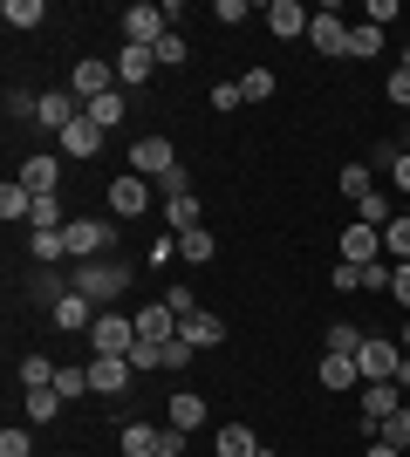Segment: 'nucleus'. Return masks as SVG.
<instances>
[{
	"label": "nucleus",
	"instance_id": "10",
	"mask_svg": "<svg viewBox=\"0 0 410 457\" xmlns=\"http://www.w3.org/2000/svg\"><path fill=\"white\" fill-rule=\"evenodd\" d=\"M130 355H96V362H89V389H96V396H123V389H130Z\"/></svg>",
	"mask_w": 410,
	"mask_h": 457
},
{
	"label": "nucleus",
	"instance_id": "25",
	"mask_svg": "<svg viewBox=\"0 0 410 457\" xmlns=\"http://www.w3.org/2000/svg\"><path fill=\"white\" fill-rule=\"evenodd\" d=\"M383 260H390V267H410V219H390V226H383Z\"/></svg>",
	"mask_w": 410,
	"mask_h": 457
},
{
	"label": "nucleus",
	"instance_id": "7",
	"mask_svg": "<svg viewBox=\"0 0 410 457\" xmlns=\"http://www.w3.org/2000/svg\"><path fill=\"white\" fill-rule=\"evenodd\" d=\"M110 212H117V219H144V212H151V178L117 171L110 178Z\"/></svg>",
	"mask_w": 410,
	"mask_h": 457
},
{
	"label": "nucleus",
	"instance_id": "44",
	"mask_svg": "<svg viewBox=\"0 0 410 457\" xmlns=\"http://www.w3.org/2000/svg\"><path fill=\"white\" fill-rule=\"evenodd\" d=\"M390 280H397V267H390V260H376V267H363V287H370V294H390Z\"/></svg>",
	"mask_w": 410,
	"mask_h": 457
},
{
	"label": "nucleus",
	"instance_id": "33",
	"mask_svg": "<svg viewBox=\"0 0 410 457\" xmlns=\"http://www.w3.org/2000/svg\"><path fill=\"white\" fill-rule=\"evenodd\" d=\"M21 389H55V362H48V355H28V362H21Z\"/></svg>",
	"mask_w": 410,
	"mask_h": 457
},
{
	"label": "nucleus",
	"instance_id": "15",
	"mask_svg": "<svg viewBox=\"0 0 410 457\" xmlns=\"http://www.w3.org/2000/svg\"><path fill=\"white\" fill-rule=\"evenodd\" d=\"M178 342H185V348H213V342H226V321L198 307V314H185V321H178Z\"/></svg>",
	"mask_w": 410,
	"mask_h": 457
},
{
	"label": "nucleus",
	"instance_id": "26",
	"mask_svg": "<svg viewBox=\"0 0 410 457\" xmlns=\"http://www.w3.org/2000/svg\"><path fill=\"white\" fill-rule=\"evenodd\" d=\"M213 253H219V239H213L205 226H198V232H178V260H192V267H205Z\"/></svg>",
	"mask_w": 410,
	"mask_h": 457
},
{
	"label": "nucleus",
	"instance_id": "60",
	"mask_svg": "<svg viewBox=\"0 0 410 457\" xmlns=\"http://www.w3.org/2000/svg\"><path fill=\"white\" fill-rule=\"evenodd\" d=\"M404 219H410V198H404Z\"/></svg>",
	"mask_w": 410,
	"mask_h": 457
},
{
	"label": "nucleus",
	"instance_id": "40",
	"mask_svg": "<svg viewBox=\"0 0 410 457\" xmlns=\"http://www.w3.org/2000/svg\"><path fill=\"white\" fill-rule=\"evenodd\" d=\"M62 253H69V232H35V260L41 267H55Z\"/></svg>",
	"mask_w": 410,
	"mask_h": 457
},
{
	"label": "nucleus",
	"instance_id": "12",
	"mask_svg": "<svg viewBox=\"0 0 410 457\" xmlns=\"http://www.w3.org/2000/svg\"><path fill=\"white\" fill-rule=\"evenodd\" d=\"M137 342H178V314L164 307V294L151 307H137Z\"/></svg>",
	"mask_w": 410,
	"mask_h": 457
},
{
	"label": "nucleus",
	"instance_id": "19",
	"mask_svg": "<svg viewBox=\"0 0 410 457\" xmlns=\"http://www.w3.org/2000/svg\"><path fill=\"white\" fill-rule=\"evenodd\" d=\"M21 185L35 191V198H55V185H62V164H55V157H28V164H21Z\"/></svg>",
	"mask_w": 410,
	"mask_h": 457
},
{
	"label": "nucleus",
	"instance_id": "53",
	"mask_svg": "<svg viewBox=\"0 0 410 457\" xmlns=\"http://www.w3.org/2000/svg\"><path fill=\"white\" fill-rule=\"evenodd\" d=\"M390 301H397V307H410V267H397V280H390Z\"/></svg>",
	"mask_w": 410,
	"mask_h": 457
},
{
	"label": "nucleus",
	"instance_id": "34",
	"mask_svg": "<svg viewBox=\"0 0 410 457\" xmlns=\"http://www.w3.org/2000/svg\"><path fill=\"white\" fill-rule=\"evenodd\" d=\"M55 417H62L55 389H28V423H55Z\"/></svg>",
	"mask_w": 410,
	"mask_h": 457
},
{
	"label": "nucleus",
	"instance_id": "57",
	"mask_svg": "<svg viewBox=\"0 0 410 457\" xmlns=\"http://www.w3.org/2000/svg\"><path fill=\"white\" fill-rule=\"evenodd\" d=\"M404 355H410V328H404Z\"/></svg>",
	"mask_w": 410,
	"mask_h": 457
},
{
	"label": "nucleus",
	"instance_id": "47",
	"mask_svg": "<svg viewBox=\"0 0 410 457\" xmlns=\"http://www.w3.org/2000/svg\"><path fill=\"white\" fill-rule=\"evenodd\" d=\"M239 103H247V96H239V82H219V89H213V110H239Z\"/></svg>",
	"mask_w": 410,
	"mask_h": 457
},
{
	"label": "nucleus",
	"instance_id": "6",
	"mask_svg": "<svg viewBox=\"0 0 410 457\" xmlns=\"http://www.w3.org/2000/svg\"><path fill=\"white\" fill-rule=\"evenodd\" d=\"M130 171L137 178H172L178 171V151H172V137H137V151H130Z\"/></svg>",
	"mask_w": 410,
	"mask_h": 457
},
{
	"label": "nucleus",
	"instance_id": "16",
	"mask_svg": "<svg viewBox=\"0 0 410 457\" xmlns=\"http://www.w3.org/2000/svg\"><path fill=\"white\" fill-rule=\"evenodd\" d=\"M55 328H69V335H89V328H96V314H89V294H76V287H69V294L55 301Z\"/></svg>",
	"mask_w": 410,
	"mask_h": 457
},
{
	"label": "nucleus",
	"instance_id": "36",
	"mask_svg": "<svg viewBox=\"0 0 410 457\" xmlns=\"http://www.w3.org/2000/svg\"><path fill=\"white\" fill-rule=\"evenodd\" d=\"M151 55H157V69H185V55H192V48H185V35H178V28H172V35L157 41Z\"/></svg>",
	"mask_w": 410,
	"mask_h": 457
},
{
	"label": "nucleus",
	"instance_id": "4",
	"mask_svg": "<svg viewBox=\"0 0 410 457\" xmlns=\"http://www.w3.org/2000/svg\"><path fill=\"white\" fill-rule=\"evenodd\" d=\"M356 369H363V382H397V369H404V342L363 335V348H356Z\"/></svg>",
	"mask_w": 410,
	"mask_h": 457
},
{
	"label": "nucleus",
	"instance_id": "24",
	"mask_svg": "<svg viewBox=\"0 0 410 457\" xmlns=\"http://www.w3.org/2000/svg\"><path fill=\"white\" fill-rule=\"evenodd\" d=\"M144 76H157V55L151 48H123L117 55V82H144Z\"/></svg>",
	"mask_w": 410,
	"mask_h": 457
},
{
	"label": "nucleus",
	"instance_id": "42",
	"mask_svg": "<svg viewBox=\"0 0 410 457\" xmlns=\"http://www.w3.org/2000/svg\"><path fill=\"white\" fill-rule=\"evenodd\" d=\"M0 457H35V437H28V430H14V423H7V430H0Z\"/></svg>",
	"mask_w": 410,
	"mask_h": 457
},
{
	"label": "nucleus",
	"instance_id": "5",
	"mask_svg": "<svg viewBox=\"0 0 410 457\" xmlns=\"http://www.w3.org/2000/svg\"><path fill=\"white\" fill-rule=\"evenodd\" d=\"M89 348H96V355H130L137 348V314H96Z\"/></svg>",
	"mask_w": 410,
	"mask_h": 457
},
{
	"label": "nucleus",
	"instance_id": "59",
	"mask_svg": "<svg viewBox=\"0 0 410 457\" xmlns=\"http://www.w3.org/2000/svg\"><path fill=\"white\" fill-rule=\"evenodd\" d=\"M404 69H410V48H404Z\"/></svg>",
	"mask_w": 410,
	"mask_h": 457
},
{
	"label": "nucleus",
	"instance_id": "54",
	"mask_svg": "<svg viewBox=\"0 0 410 457\" xmlns=\"http://www.w3.org/2000/svg\"><path fill=\"white\" fill-rule=\"evenodd\" d=\"M390 171H397V191L410 198V157H404V151H397V164H390Z\"/></svg>",
	"mask_w": 410,
	"mask_h": 457
},
{
	"label": "nucleus",
	"instance_id": "29",
	"mask_svg": "<svg viewBox=\"0 0 410 457\" xmlns=\"http://www.w3.org/2000/svg\"><path fill=\"white\" fill-rule=\"evenodd\" d=\"M157 437L164 430H151V423H123V457H157Z\"/></svg>",
	"mask_w": 410,
	"mask_h": 457
},
{
	"label": "nucleus",
	"instance_id": "55",
	"mask_svg": "<svg viewBox=\"0 0 410 457\" xmlns=\"http://www.w3.org/2000/svg\"><path fill=\"white\" fill-rule=\"evenodd\" d=\"M363 457H404V451H390V444L376 437V444H370V451H363Z\"/></svg>",
	"mask_w": 410,
	"mask_h": 457
},
{
	"label": "nucleus",
	"instance_id": "22",
	"mask_svg": "<svg viewBox=\"0 0 410 457\" xmlns=\"http://www.w3.org/2000/svg\"><path fill=\"white\" fill-rule=\"evenodd\" d=\"M164 410H172V430H198L205 423V396H192V389H178Z\"/></svg>",
	"mask_w": 410,
	"mask_h": 457
},
{
	"label": "nucleus",
	"instance_id": "17",
	"mask_svg": "<svg viewBox=\"0 0 410 457\" xmlns=\"http://www.w3.org/2000/svg\"><path fill=\"white\" fill-rule=\"evenodd\" d=\"M314 376H322V389L349 396L356 382H363V369H356V355H322V369H314Z\"/></svg>",
	"mask_w": 410,
	"mask_h": 457
},
{
	"label": "nucleus",
	"instance_id": "27",
	"mask_svg": "<svg viewBox=\"0 0 410 457\" xmlns=\"http://www.w3.org/2000/svg\"><path fill=\"white\" fill-rule=\"evenodd\" d=\"M28 212H35V191L21 185V178H14V185H0V219H7V226H14V219H28Z\"/></svg>",
	"mask_w": 410,
	"mask_h": 457
},
{
	"label": "nucleus",
	"instance_id": "11",
	"mask_svg": "<svg viewBox=\"0 0 410 457\" xmlns=\"http://www.w3.org/2000/svg\"><path fill=\"white\" fill-rule=\"evenodd\" d=\"M404 410V389L397 382H363V423H370V437H376V423L397 417Z\"/></svg>",
	"mask_w": 410,
	"mask_h": 457
},
{
	"label": "nucleus",
	"instance_id": "31",
	"mask_svg": "<svg viewBox=\"0 0 410 457\" xmlns=\"http://www.w3.org/2000/svg\"><path fill=\"white\" fill-rule=\"evenodd\" d=\"M0 21H7V28H41V21H48V7H41V0H7V7H0Z\"/></svg>",
	"mask_w": 410,
	"mask_h": 457
},
{
	"label": "nucleus",
	"instance_id": "2",
	"mask_svg": "<svg viewBox=\"0 0 410 457\" xmlns=\"http://www.w3.org/2000/svg\"><path fill=\"white\" fill-rule=\"evenodd\" d=\"M76 294H89V301H117L123 287H130V267H123V260H82V273L76 280Z\"/></svg>",
	"mask_w": 410,
	"mask_h": 457
},
{
	"label": "nucleus",
	"instance_id": "45",
	"mask_svg": "<svg viewBox=\"0 0 410 457\" xmlns=\"http://www.w3.org/2000/svg\"><path fill=\"white\" fill-rule=\"evenodd\" d=\"M130 369H164V342H137L130 348Z\"/></svg>",
	"mask_w": 410,
	"mask_h": 457
},
{
	"label": "nucleus",
	"instance_id": "28",
	"mask_svg": "<svg viewBox=\"0 0 410 457\" xmlns=\"http://www.w3.org/2000/svg\"><path fill=\"white\" fill-rule=\"evenodd\" d=\"M82 116H89V123H96V130H117V123H123V89L96 96V103H89V110H82Z\"/></svg>",
	"mask_w": 410,
	"mask_h": 457
},
{
	"label": "nucleus",
	"instance_id": "1",
	"mask_svg": "<svg viewBox=\"0 0 410 457\" xmlns=\"http://www.w3.org/2000/svg\"><path fill=\"white\" fill-rule=\"evenodd\" d=\"M164 35H172L164 0H137V7H123V48H157Z\"/></svg>",
	"mask_w": 410,
	"mask_h": 457
},
{
	"label": "nucleus",
	"instance_id": "30",
	"mask_svg": "<svg viewBox=\"0 0 410 457\" xmlns=\"http://www.w3.org/2000/svg\"><path fill=\"white\" fill-rule=\"evenodd\" d=\"M356 219L383 232V226H390V219H397V205H390V198H383V191H370V198H356Z\"/></svg>",
	"mask_w": 410,
	"mask_h": 457
},
{
	"label": "nucleus",
	"instance_id": "50",
	"mask_svg": "<svg viewBox=\"0 0 410 457\" xmlns=\"http://www.w3.org/2000/svg\"><path fill=\"white\" fill-rule=\"evenodd\" d=\"M335 287L349 294V287H363V267H349V260H335Z\"/></svg>",
	"mask_w": 410,
	"mask_h": 457
},
{
	"label": "nucleus",
	"instance_id": "14",
	"mask_svg": "<svg viewBox=\"0 0 410 457\" xmlns=\"http://www.w3.org/2000/svg\"><path fill=\"white\" fill-rule=\"evenodd\" d=\"M308 7H301V0H267V28H273V35H280V41H294V35H308Z\"/></svg>",
	"mask_w": 410,
	"mask_h": 457
},
{
	"label": "nucleus",
	"instance_id": "52",
	"mask_svg": "<svg viewBox=\"0 0 410 457\" xmlns=\"http://www.w3.org/2000/svg\"><path fill=\"white\" fill-rule=\"evenodd\" d=\"M157 457H185V430H164V437H157Z\"/></svg>",
	"mask_w": 410,
	"mask_h": 457
},
{
	"label": "nucleus",
	"instance_id": "38",
	"mask_svg": "<svg viewBox=\"0 0 410 457\" xmlns=\"http://www.w3.org/2000/svg\"><path fill=\"white\" fill-rule=\"evenodd\" d=\"M28 226H35V232H62V198H35Z\"/></svg>",
	"mask_w": 410,
	"mask_h": 457
},
{
	"label": "nucleus",
	"instance_id": "56",
	"mask_svg": "<svg viewBox=\"0 0 410 457\" xmlns=\"http://www.w3.org/2000/svg\"><path fill=\"white\" fill-rule=\"evenodd\" d=\"M397 389H404V396H410V355H404V369H397Z\"/></svg>",
	"mask_w": 410,
	"mask_h": 457
},
{
	"label": "nucleus",
	"instance_id": "8",
	"mask_svg": "<svg viewBox=\"0 0 410 457\" xmlns=\"http://www.w3.org/2000/svg\"><path fill=\"white\" fill-rule=\"evenodd\" d=\"M342 260H349V267H376V260H383V232L363 226V219L342 226Z\"/></svg>",
	"mask_w": 410,
	"mask_h": 457
},
{
	"label": "nucleus",
	"instance_id": "41",
	"mask_svg": "<svg viewBox=\"0 0 410 457\" xmlns=\"http://www.w3.org/2000/svg\"><path fill=\"white\" fill-rule=\"evenodd\" d=\"M356 348H363V328L335 321V328H329V355H356Z\"/></svg>",
	"mask_w": 410,
	"mask_h": 457
},
{
	"label": "nucleus",
	"instance_id": "37",
	"mask_svg": "<svg viewBox=\"0 0 410 457\" xmlns=\"http://www.w3.org/2000/svg\"><path fill=\"white\" fill-rule=\"evenodd\" d=\"M82 389H89V369H69V362H62V369H55V396H62V403H76Z\"/></svg>",
	"mask_w": 410,
	"mask_h": 457
},
{
	"label": "nucleus",
	"instance_id": "43",
	"mask_svg": "<svg viewBox=\"0 0 410 457\" xmlns=\"http://www.w3.org/2000/svg\"><path fill=\"white\" fill-rule=\"evenodd\" d=\"M342 191H349V198H370V164H342Z\"/></svg>",
	"mask_w": 410,
	"mask_h": 457
},
{
	"label": "nucleus",
	"instance_id": "13",
	"mask_svg": "<svg viewBox=\"0 0 410 457\" xmlns=\"http://www.w3.org/2000/svg\"><path fill=\"white\" fill-rule=\"evenodd\" d=\"M308 41L322 48V55H349V28H342V14H335V7H322V14L308 21Z\"/></svg>",
	"mask_w": 410,
	"mask_h": 457
},
{
	"label": "nucleus",
	"instance_id": "48",
	"mask_svg": "<svg viewBox=\"0 0 410 457\" xmlns=\"http://www.w3.org/2000/svg\"><path fill=\"white\" fill-rule=\"evenodd\" d=\"M390 103H397V110H410V69H397V76H390Z\"/></svg>",
	"mask_w": 410,
	"mask_h": 457
},
{
	"label": "nucleus",
	"instance_id": "18",
	"mask_svg": "<svg viewBox=\"0 0 410 457\" xmlns=\"http://www.w3.org/2000/svg\"><path fill=\"white\" fill-rule=\"evenodd\" d=\"M76 116H82V110H76V96L48 89V96H41V116H35V123H41V130H55V137H62L69 123H76Z\"/></svg>",
	"mask_w": 410,
	"mask_h": 457
},
{
	"label": "nucleus",
	"instance_id": "46",
	"mask_svg": "<svg viewBox=\"0 0 410 457\" xmlns=\"http://www.w3.org/2000/svg\"><path fill=\"white\" fill-rule=\"evenodd\" d=\"M164 307L185 321V314H198V294H192V287H172V294H164Z\"/></svg>",
	"mask_w": 410,
	"mask_h": 457
},
{
	"label": "nucleus",
	"instance_id": "51",
	"mask_svg": "<svg viewBox=\"0 0 410 457\" xmlns=\"http://www.w3.org/2000/svg\"><path fill=\"white\" fill-rule=\"evenodd\" d=\"M192 355H198V348H185V342H164V369H185Z\"/></svg>",
	"mask_w": 410,
	"mask_h": 457
},
{
	"label": "nucleus",
	"instance_id": "20",
	"mask_svg": "<svg viewBox=\"0 0 410 457\" xmlns=\"http://www.w3.org/2000/svg\"><path fill=\"white\" fill-rule=\"evenodd\" d=\"M62 151H69V157H96L103 151V130L89 123V116H76V123L62 130Z\"/></svg>",
	"mask_w": 410,
	"mask_h": 457
},
{
	"label": "nucleus",
	"instance_id": "39",
	"mask_svg": "<svg viewBox=\"0 0 410 457\" xmlns=\"http://www.w3.org/2000/svg\"><path fill=\"white\" fill-rule=\"evenodd\" d=\"M239 96H247V103H267L273 96V69H247V76H239Z\"/></svg>",
	"mask_w": 410,
	"mask_h": 457
},
{
	"label": "nucleus",
	"instance_id": "3",
	"mask_svg": "<svg viewBox=\"0 0 410 457\" xmlns=\"http://www.w3.org/2000/svg\"><path fill=\"white\" fill-rule=\"evenodd\" d=\"M117 89V62H103V55H82L76 69H69V96H76L82 110L96 103V96H110Z\"/></svg>",
	"mask_w": 410,
	"mask_h": 457
},
{
	"label": "nucleus",
	"instance_id": "58",
	"mask_svg": "<svg viewBox=\"0 0 410 457\" xmlns=\"http://www.w3.org/2000/svg\"><path fill=\"white\" fill-rule=\"evenodd\" d=\"M260 457H273V451H267V444H260Z\"/></svg>",
	"mask_w": 410,
	"mask_h": 457
},
{
	"label": "nucleus",
	"instance_id": "9",
	"mask_svg": "<svg viewBox=\"0 0 410 457\" xmlns=\"http://www.w3.org/2000/svg\"><path fill=\"white\" fill-rule=\"evenodd\" d=\"M69 260H103V246H110V226L103 219H69Z\"/></svg>",
	"mask_w": 410,
	"mask_h": 457
},
{
	"label": "nucleus",
	"instance_id": "35",
	"mask_svg": "<svg viewBox=\"0 0 410 457\" xmlns=\"http://www.w3.org/2000/svg\"><path fill=\"white\" fill-rule=\"evenodd\" d=\"M376 437L390 444V451H410V410H397V417H383V423H376Z\"/></svg>",
	"mask_w": 410,
	"mask_h": 457
},
{
	"label": "nucleus",
	"instance_id": "49",
	"mask_svg": "<svg viewBox=\"0 0 410 457\" xmlns=\"http://www.w3.org/2000/svg\"><path fill=\"white\" fill-rule=\"evenodd\" d=\"M213 14H219V21H226V28H239V21H247V0H219Z\"/></svg>",
	"mask_w": 410,
	"mask_h": 457
},
{
	"label": "nucleus",
	"instance_id": "23",
	"mask_svg": "<svg viewBox=\"0 0 410 457\" xmlns=\"http://www.w3.org/2000/svg\"><path fill=\"white\" fill-rule=\"evenodd\" d=\"M219 457H260V437L247 423H226V430H219Z\"/></svg>",
	"mask_w": 410,
	"mask_h": 457
},
{
	"label": "nucleus",
	"instance_id": "32",
	"mask_svg": "<svg viewBox=\"0 0 410 457\" xmlns=\"http://www.w3.org/2000/svg\"><path fill=\"white\" fill-rule=\"evenodd\" d=\"M376 48H383V28H370V21H356V28H349V55H356V62H370Z\"/></svg>",
	"mask_w": 410,
	"mask_h": 457
},
{
	"label": "nucleus",
	"instance_id": "21",
	"mask_svg": "<svg viewBox=\"0 0 410 457\" xmlns=\"http://www.w3.org/2000/svg\"><path fill=\"white\" fill-rule=\"evenodd\" d=\"M164 219H172V239H178V232H198V226H205V219H198V198H192V191L164 198Z\"/></svg>",
	"mask_w": 410,
	"mask_h": 457
}]
</instances>
